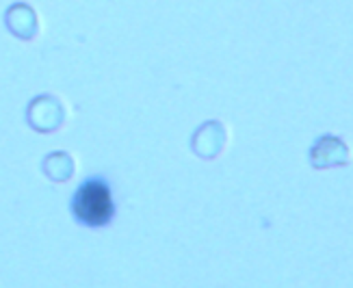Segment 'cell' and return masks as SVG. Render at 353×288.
Returning <instances> with one entry per match:
<instances>
[{
  "label": "cell",
  "instance_id": "obj_1",
  "mask_svg": "<svg viewBox=\"0 0 353 288\" xmlns=\"http://www.w3.org/2000/svg\"><path fill=\"white\" fill-rule=\"evenodd\" d=\"M72 212H74V217L85 225H91V227L106 225L115 215V204H113L109 185L102 180L85 182L74 195Z\"/></svg>",
  "mask_w": 353,
  "mask_h": 288
},
{
  "label": "cell",
  "instance_id": "obj_2",
  "mask_svg": "<svg viewBox=\"0 0 353 288\" xmlns=\"http://www.w3.org/2000/svg\"><path fill=\"white\" fill-rule=\"evenodd\" d=\"M30 111H33V113H43V115H37V117H30V124H33L35 128H39V130L43 128V119H48V121H46V124H48V130H54L57 128V124L50 119V113L52 115H63L59 102L54 98H48V96H43L37 102L30 104Z\"/></svg>",
  "mask_w": 353,
  "mask_h": 288
}]
</instances>
